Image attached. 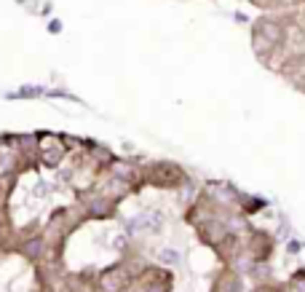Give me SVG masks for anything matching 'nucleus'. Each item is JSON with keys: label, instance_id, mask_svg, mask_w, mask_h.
I'll return each mask as SVG.
<instances>
[{"label": "nucleus", "instance_id": "obj_1", "mask_svg": "<svg viewBox=\"0 0 305 292\" xmlns=\"http://www.w3.org/2000/svg\"><path fill=\"white\" fill-rule=\"evenodd\" d=\"M161 228V215L150 212V215H139V217H131L126 231L129 234H139V231H158Z\"/></svg>", "mask_w": 305, "mask_h": 292}, {"label": "nucleus", "instance_id": "obj_2", "mask_svg": "<svg viewBox=\"0 0 305 292\" xmlns=\"http://www.w3.org/2000/svg\"><path fill=\"white\" fill-rule=\"evenodd\" d=\"M158 260H161V263H166V265H177V263H180V252H177V249H161V252H158Z\"/></svg>", "mask_w": 305, "mask_h": 292}]
</instances>
